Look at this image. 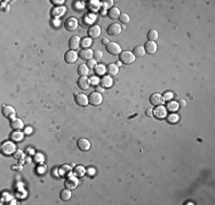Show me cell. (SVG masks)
<instances>
[{"label":"cell","instance_id":"cell-1","mask_svg":"<svg viewBox=\"0 0 215 205\" xmlns=\"http://www.w3.org/2000/svg\"><path fill=\"white\" fill-rule=\"evenodd\" d=\"M119 58H120V62L124 63L126 65H129V64H133L135 62V56L133 52L130 51H121L120 52V55H119Z\"/></svg>","mask_w":215,"mask_h":205},{"label":"cell","instance_id":"cell-2","mask_svg":"<svg viewBox=\"0 0 215 205\" xmlns=\"http://www.w3.org/2000/svg\"><path fill=\"white\" fill-rule=\"evenodd\" d=\"M103 101V96L102 93H98V91H94V93H90V97H88V103L93 106H98V105L102 104Z\"/></svg>","mask_w":215,"mask_h":205},{"label":"cell","instance_id":"cell-3","mask_svg":"<svg viewBox=\"0 0 215 205\" xmlns=\"http://www.w3.org/2000/svg\"><path fill=\"white\" fill-rule=\"evenodd\" d=\"M106 48L108 50V52H109L110 55H112V56L120 55V52H121V48H120V46L117 42H109V44H106Z\"/></svg>","mask_w":215,"mask_h":205},{"label":"cell","instance_id":"cell-4","mask_svg":"<svg viewBox=\"0 0 215 205\" xmlns=\"http://www.w3.org/2000/svg\"><path fill=\"white\" fill-rule=\"evenodd\" d=\"M78 20L74 17H69L64 22V28L66 31H76L78 28Z\"/></svg>","mask_w":215,"mask_h":205},{"label":"cell","instance_id":"cell-5","mask_svg":"<svg viewBox=\"0 0 215 205\" xmlns=\"http://www.w3.org/2000/svg\"><path fill=\"white\" fill-rule=\"evenodd\" d=\"M101 28H100V25H92L90 28H88V38H90L92 40L93 39H98V36H101Z\"/></svg>","mask_w":215,"mask_h":205},{"label":"cell","instance_id":"cell-6","mask_svg":"<svg viewBox=\"0 0 215 205\" xmlns=\"http://www.w3.org/2000/svg\"><path fill=\"white\" fill-rule=\"evenodd\" d=\"M152 115H153L156 119H158V120H161V119H164V117H166L167 111L162 105H160V106H157V107L153 109Z\"/></svg>","mask_w":215,"mask_h":205},{"label":"cell","instance_id":"cell-7","mask_svg":"<svg viewBox=\"0 0 215 205\" xmlns=\"http://www.w3.org/2000/svg\"><path fill=\"white\" fill-rule=\"evenodd\" d=\"M121 26L118 24V23H112V24H110L106 28V32L109 36H118V34H120L121 33Z\"/></svg>","mask_w":215,"mask_h":205},{"label":"cell","instance_id":"cell-8","mask_svg":"<svg viewBox=\"0 0 215 205\" xmlns=\"http://www.w3.org/2000/svg\"><path fill=\"white\" fill-rule=\"evenodd\" d=\"M78 59V54L74 50H68V51L65 52L64 55V60L68 63V64H73V63H76Z\"/></svg>","mask_w":215,"mask_h":205},{"label":"cell","instance_id":"cell-9","mask_svg":"<svg viewBox=\"0 0 215 205\" xmlns=\"http://www.w3.org/2000/svg\"><path fill=\"white\" fill-rule=\"evenodd\" d=\"M9 125H10V128H12L14 131H20V130H22V129L24 128V122L21 120V119L14 117V119H12V121L9 122Z\"/></svg>","mask_w":215,"mask_h":205},{"label":"cell","instance_id":"cell-10","mask_svg":"<svg viewBox=\"0 0 215 205\" xmlns=\"http://www.w3.org/2000/svg\"><path fill=\"white\" fill-rule=\"evenodd\" d=\"M1 112H2V115H4L6 119H14V117H15V114H16L14 107L9 106V105H5L4 107H2V111H1Z\"/></svg>","mask_w":215,"mask_h":205},{"label":"cell","instance_id":"cell-11","mask_svg":"<svg viewBox=\"0 0 215 205\" xmlns=\"http://www.w3.org/2000/svg\"><path fill=\"white\" fill-rule=\"evenodd\" d=\"M77 146L80 150L87 152V150H90V140H87L86 138H80V139H78V141H77Z\"/></svg>","mask_w":215,"mask_h":205},{"label":"cell","instance_id":"cell-12","mask_svg":"<svg viewBox=\"0 0 215 205\" xmlns=\"http://www.w3.org/2000/svg\"><path fill=\"white\" fill-rule=\"evenodd\" d=\"M164 101H165V99L160 93H152L150 96V103L154 106H160L164 104Z\"/></svg>","mask_w":215,"mask_h":205},{"label":"cell","instance_id":"cell-13","mask_svg":"<svg viewBox=\"0 0 215 205\" xmlns=\"http://www.w3.org/2000/svg\"><path fill=\"white\" fill-rule=\"evenodd\" d=\"M1 150H2V153L6 154V155H9V154H12L15 152V145L10 142V141H6L2 144L1 146Z\"/></svg>","mask_w":215,"mask_h":205},{"label":"cell","instance_id":"cell-14","mask_svg":"<svg viewBox=\"0 0 215 205\" xmlns=\"http://www.w3.org/2000/svg\"><path fill=\"white\" fill-rule=\"evenodd\" d=\"M143 47H144V50H145V52L150 54V55H153L154 52L157 51V49H158V47H157V44H156L154 41H146L145 44H144Z\"/></svg>","mask_w":215,"mask_h":205},{"label":"cell","instance_id":"cell-15","mask_svg":"<svg viewBox=\"0 0 215 205\" xmlns=\"http://www.w3.org/2000/svg\"><path fill=\"white\" fill-rule=\"evenodd\" d=\"M74 101L79 106H86L88 104V97L84 95V93H77L76 97H74Z\"/></svg>","mask_w":215,"mask_h":205},{"label":"cell","instance_id":"cell-16","mask_svg":"<svg viewBox=\"0 0 215 205\" xmlns=\"http://www.w3.org/2000/svg\"><path fill=\"white\" fill-rule=\"evenodd\" d=\"M80 38L78 36H73L69 40V48L71 50H77L80 47Z\"/></svg>","mask_w":215,"mask_h":205},{"label":"cell","instance_id":"cell-17","mask_svg":"<svg viewBox=\"0 0 215 205\" xmlns=\"http://www.w3.org/2000/svg\"><path fill=\"white\" fill-rule=\"evenodd\" d=\"M93 54H94V51L90 48H84V49H81V50H80V54H79V56H80L81 59L90 60V59H92V57H93Z\"/></svg>","mask_w":215,"mask_h":205},{"label":"cell","instance_id":"cell-18","mask_svg":"<svg viewBox=\"0 0 215 205\" xmlns=\"http://www.w3.org/2000/svg\"><path fill=\"white\" fill-rule=\"evenodd\" d=\"M100 83L103 88H111L112 85H113V80H112V77H110V75H104V77L102 78L101 81H100Z\"/></svg>","mask_w":215,"mask_h":205},{"label":"cell","instance_id":"cell-19","mask_svg":"<svg viewBox=\"0 0 215 205\" xmlns=\"http://www.w3.org/2000/svg\"><path fill=\"white\" fill-rule=\"evenodd\" d=\"M106 73L109 74L110 77H116L118 73H119V66L118 64H109L106 66Z\"/></svg>","mask_w":215,"mask_h":205},{"label":"cell","instance_id":"cell-20","mask_svg":"<svg viewBox=\"0 0 215 205\" xmlns=\"http://www.w3.org/2000/svg\"><path fill=\"white\" fill-rule=\"evenodd\" d=\"M78 85H79V88L80 89L86 90V89L90 88V80H88V78L87 77H80L79 78V80H78Z\"/></svg>","mask_w":215,"mask_h":205},{"label":"cell","instance_id":"cell-21","mask_svg":"<svg viewBox=\"0 0 215 205\" xmlns=\"http://www.w3.org/2000/svg\"><path fill=\"white\" fill-rule=\"evenodd\" d=\"M78 186V180L77 178L74 177H69L66 180H65V188L70 189V190H72L74 189L76 187Z\"/></svg>","mask_w":215,"mask_h":205},{"label":"cell","instance_id":"cell-22","mask_svg":"<svg viewBox=\"0 0 215 205\" xmlns=\"http://www.w3.org/2000/svg\"><path fill=\"white\" fill-rule=\"evenodd\" d=\"M120 10L117 8V7H112V8L109 9V12H108V17H109L110 20H117L119 18L120 16Z\"/></svg>","mask_w":215,"mask_h":205},{"label":"cell","instance_id":"cell-23","mask_svg":"<svg viewBox=\"0 0 215 205\" xmlns=\"http://www.w3.org/2000/svg\"><path fill=\"white\" fill-rule=\"evenodd\" d=\"M77 72L79 75H81V77H86V75L88 74V72H90V68H88V66H87L86 64H80L79 66H78Z\"/></svg>","mask_w":215,"mask_h":205},{"label":"cell","instance_id":"cell-24","mask_svg":"<svg viewBox=\"0 0 215 205\" xmlns=\"http://www.w3.org/2000/svg\"><path fill=\"white\" fill-rule=\"evenodd\" d=\"M133 54H134L135 58H136V57H138V58L144 57V54H145L144 47H143V46H137V47H135L134 50H133Z\"/></svg>","mask_w":215,"mask_h":205},{"label":"cell","instance_id":"cell-25","mask_svg":"<svg viewBox=\"0 0 215 205\" xmlns=\"http://www.w3.org/2000/svg\"><path fill=\"white\" fill-rule=\"evenodd\" d=\"M60 198H61L62 201H69L70 198H71V190L68 188L63 189L60 194Z\"/></svg>","mask_w":215,"mask_h":205},{"label":"cell","instance_id":"cell-26","mask_svg":"<svg viewBox=\"0 0 215 205\" xmlns=\"http://www.w3.org/2000/svg\"><path fill=\"white\" fill-rule=\"evenodd\" d=\"M166 109H168L169 112H176V111L179 109V103H177V101H169L168 103H167Z\"/></svg>","mask_w":215,"mask_h":205},{"label":"cell","instance_id":"cell-27","mask_svg":"<svg viewBox=\"0 0 215 205\" xmlns=\"http://www.w3.org/2000/svg\"><path fill=\"white\" fill-rule=\"evenodd\" d=\"M10 139L14 141H16V142L22 141V139H23V133L20 132V131H14V132L10 135Z\"/></svg>","mask_w":215,"mask_h":205},{"label":"cell","instance_id":"cell-28","mask_svg":"<svg viewBox=\"0 0 215 205\" xmlns=\"http://www.w3.org/2000/svg\"><path fill=\"white\" fill-rule=\"evenodd\" d=\"M158 31L157 30H150L149 32H148V34H146V36H148V39H149V41H156L157 39H158Z\"/></svg>","mask_w":215,"mask_h":205},{"label":"cell","instance_id":"cell-29","mask_svg":"<svg viewBox=\"0 0 215 205\" xmlns=\"http://www.w3.org/2000/svg\"><path fill=\"white\" fill-rule=\"evenodd\" d=\"M92 42H93V40H92L90 38H84V39H81V41H80V46L82 47V49L90 48V46H92Z\"/></svg>","mask_w":215,"mask_h":205},{"label":"cell","instance_id":"cell-30","mask_svg":"<svg viewBox=\"0 0 215 205\" xmlns=\"http://www.w3.org/2000/svg\"><path fill=\"white\" fill-rule=\"evenodd\" d=\"M106 72V66L104 65H96V67H95V73H96V75H103L104 73Z\"/></svg>","mask_w":215,"mask_h":205},{"label":"cell","instance_id":"cell-31","mask_svg":"<svg viewBox=\"0 0 215 205\" xmlns=\"http://www.w3.org/2000/svg\"><path fill=\"white\" fill-rule=\"evenodd\" d=\"M61 174H63L65 177L70 176V174H71V166H69V165H62Z\"/></svg>","mask_w":215,"mask_h":205},{"label":"cell","instance_id":"cell-32","mask_svg":"<svg viewBox=\"0 0 215 205\" xmlns=\"http://www.w3.org/2000/svg\"><path fill=\"white\" fill-rule=\"evenodd\" d=\"M118 20L120 21L122 24H128V23H129V16H128V14H126V13H121Z\"/></svg>","mask_w":215,"mask_h":205},{"label":"cell","instance_id":"cell-33","mask_svg":"<svg viewBox=\"0 0 215 205\" xmlns=\"http://www.w3.org/2000/svg\"><path fill=\"white\" fill-rule=\"evenodd\" d=\"M88 7H90V9H92V10H98V7H100V2L98 1H90V4H88Z\"/></svg>","mask_w":215,"mask_h":205},{"label":"cell","instance_id":"cell-34","mask_svg":"<svg viewBox=\"0 0 215 205\" xmlns=\"http://www.w3.org/2000/svg\"><path fill=\"white\" fill-rule=\"evenodd\" d=\"M74 173L77 174V176H79V177H81V176H84V173H85V169L82 168V166H77L76 168V170H74Z\"/></svg>","mask_w":215,"mask_h":205},{"label":"cell","instance_id":"cell-35","mask_svg":"<svg viewBox=\"0 0 215 205\" xmlns=\"http://www.w3.org/2000/svg\"><path fill=\"white\" fill-rule=\"evenodd\" d=\"M93 57H95V59L96 60L102 59V58H103V52H102V50H95L93 54Z\"/></svg>","mask_w":215,"mask_h":205},{"label":"cell","instance_id":"cell-36","mask_svg":"<svg viewBox=\"0 0 215 205\" xmlns=\"http://www.w3.org/2000/svg\"><path fill=\"white\" fill-rule=\"evenodd\" d=\"M87 66H88V68H94V67H96V59H90V60H87Z\"/></svg>","mask_w":215,"mask_h":205},{"label":"cell","instance_id":"cell-37","mask_svg":"<svg viewBox=\"0 0 215 205\" xmlns=\"http://www.w3.org/2000/svg\"><path fill=\"white\" fill-rule=\"evenodd\" d=\"M177 120H179V116L175 115V114H172V115L168 116V121H169L170 123H175V122H177Z\"/></svg>","mask_w":215,"mask_h":205},{"label":"cell","instance_id":"cell-38","mask_svg":"<svg viewBox=\"0 0 215 205\" xmlns=\"http://www.w3.org/2000/svg\"><path fill=\"white\" fill-rule=\"evenodd\" d=\"M64 14V9L62 8V9H60V8H56L55 9V12L53 13V15H56V16H60V15H63Z\"/></svg>","mask_w":215,"mask_h":205},{"label":"cell","instance_id":"cell-39","mask_svg":"<svg viewBox=\"0 0 215 205\" xmlns=\"http://www.w3.org/2000/svg\"><path fill=\"white\" fill-rule=\"evenodd\" d=\"M90 85H98V78H96V77H93V78H90Z\"/></svg>","mask_w":215,"mask_h":205},{"label":"cell","instance_id":"cell-40","mask_svg":"<svg viewBox=\"0 0 215 205\" xmlns=\"http://www.w3.org/2000/svg\"><path fill=\"white\" fill-rule=\"evenodd\" d=\"M102 2H103V6H104V7H111L112 4H113L112 0H109V1H102Z\"/></svg>","mask_w":215,"mask_h":205},{"label":"cell","instance_id":"cell-41","mask_svg":"<svg viewBox=\"0 0 215 205\" xmlns=\"http://www.w3.org/2000/svg\"><path fill=\"white\" fill-rule=\"evenodd\" d=\"M162 97H164V99H165V101H167V99H170V98L173 97V93H166Z\"/></svg>","mask_w":215,"mask_h":205},{"label":"cell","instance_id":"cell-42","mask_svg":"<svg viewBox=\"0 0 215 205\" xmlns=\"http://www.w3.org/2000/svg\"><path fill=\"white\" fill-rule=\"evenodd\" d=\"M152 112H153V109L152 108H148L146 109V116H153V115H152Z\"/></svg>","mask_w":215,"mask_h":205},{"label":"cell","instance_id":"cell-43","mask_svg":"<svg viewBox=\"0 0 215 205\" xmlns=\"http://www.w3.org/2000/svg\"><path fill=\"white\" fill-rule=\"evenodd\" d=\"M52 2L55 5H63L64 0H52Z\"/></svg>","mask_w":215,"mask_h":205},{"label":"cell","instance_id":"cell-44","mask_svg":"<svg viewBox=\"0 0 215 205\" xmlns=\"http://www.w3.org/2000/svg\"><path fill=\"white\" fill-rule=\"evenodd\" d=\"M22 155H23V153H22L21 150H17L16 153H15V157H17V158H20V157H22Z\"/></svg>","mask_w":215,"mask_h":205},{"label":"cell","instance_id":"cell-45","mask_svg":"<svg viewBox=\"0 0 215 205\" xmlns=\"http://www.w3.org/2000/svg\"><path fill=\"white\" fill-rule=\"evenodd\" d=\"M103 90H104V88H103L102 85H101V87H98V85H96V91H98V93H101L102 91H103Z\"/></svg>","mask_w":215,"mask_h":205},{"label":"cell","instance_id":"cell-46","mask_svg":"<svg viewBox=\"0 0 215 205\" xmlns=\"http://www.w3.org/2000/svg\"><path fill=\"white\" fill-rule=\"evenodd\" d=\"M102 44H106H106H109V40H108V39H103V40H102Z\"/></svg>","mask_w":215,"mask_h":205},{"label":"cell","instance_id":"cell-47","mask_svg":"<svg viewBox=\"0 0 215 205\" xmlns=\"http://www.w3.org/2000/svg\"><path fill=\"white\" fill-rule=\"evenodd\" d=\"M180 103H182V104H180L181 106H182V107H185V101H181Z\"/></svg>","mask_w":215,"mask_h":205}]
</instances>
